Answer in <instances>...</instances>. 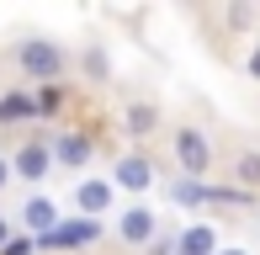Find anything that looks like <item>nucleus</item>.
I'll return each mask as SVG.
<instances>
[{"instance_id": "obj_19", "label": "nucleus", "mask_w": 260, "mask_h": 255, "mask_svg": "<svg viewBox=\"0 0 260 255\" xmlns=\"http://www.w3.org/2000/svg\"><path fill=\"white\" fill-rule=\"evenodd\" d=\"M6 181H11V160L0 154V192H6Z\"/></svg>"}, {"instance_id": "obj_15", "label": "nucleus", "mask_w": 260, "mask_h": 255, "mask_svg": "<svg viewBox=\"0 0 260 255\" xmlns=\"http://www.w3.org/2000/svg\"><path fill=\"white\" fill-rule=\"evenodd\" d=\"M58 101H64V90H58V85H43L32 107H38V112H58Z\"/></svg>"}, {"instance_id": "obj_6", "label": "nucleus", "mask_w": 260, "mask_h": 255, "mask_svg": "<svg viewBox=\"0 0 260 255\" xmlns=\"http://www.w3.org/2000/svg\"><path fill=\"white\" fill-rule=\"evenodd\" d=\"M154 229H159V218H154V207H144V202H133L122 218H117V234H122L127 245H149Z\"/></svg>"}, {"instance_id": "obj_12", "label": "nucleus", "mask_w": 260, "mask_h": 255, "mask_svg": "<svg viewBox=\"0 0 260 255\" xmlns=\"http://www.w3.org/2000/svg\"><path fill=\"white\" fill-rule=\"evenodd\" d=\"M234 181H239V192H260V154H239L234 160Z\"/></svg>"}, {"instance_id": "obj_9", "label": "nucleus", "mask_w": 260, "mask_h": 255, "mask_svg": "<svg viewBox=\"0 0 260 255\" xmlns=\"http://www.w3.org/2000/svg\"><path fill=\"white\" fill-rule=\"evenodd\" d=\"M175 255H218V229L212 224H186L175 234Z\"/></svg>"}, {"instance_id": "obj_18", "label": "nucleus", "mask_w": 260, "mask_h": 255, "mask_svg": "<svg viewBox=\"0 0 260 255\" xmlns=\"http://www.w3.org/2000/svg\"><path fill=\"white\" fill-rule=\"evenodd\" d=\"M244 69H250V80H260V43L250 48V59H244Z\"/></svg>"}, {"instance_id": "obj_16", "label": "nucleus", "mask_w": 260, "mask_h": 255, "mask_svg": "<svg viewBox=\"0 0 260 255\" xmlns=\"http://www.w3.org/2000/svg\"><path fill=\"white\" fill-rule=\"evenodd\" d=\"M0 255H38V245H32V239H16V234H11V239H6V250H0Z\"/></svg>"}, {"instance_id": "obj_11", "label": "nucleus", "mask_w": 260, "mask_h": 255, "mask_svg": "<svg viewBox=\"0 0 260 255\" xmlns=\"http://www.w3.org/2000/svg\"><path fill=\"white\" fill-rule=\"evenodd\" d=\"M48 154H53V165H85V160H90V138L85 133H58L53 138V144H48Z\"/></svg>"}, {"instance_id": "obj_14", "label": "nucleus", "mask_w": 260, "mask_h": 255, "mask_svg": "<svg viewBox=\"0 0 260 255\" xmlns=\"http://www.w3.org/2000/svg\"><path fill=\"white\" fill-rule=\"evenodd\" d=\"M170 202L175 207H202L207 202V186H202V181H175V186H170Z\"/></svg>"}, {"instance_id": "obj_21", "label": "nucleus", "mask_w": 260, "mask_h": 255, "mask_svg": "<svg viewBox=\"0 0 260 255\" xmlns=\"http://www.w3.org/2000/svg\"><path fill=\"white\" fill-rule=\"evenodd\" d=\"M218 255H250V250H218Z\"/></svg>"}, {"instance_id": "obj_17", "label": "nucleus", "mask_w": 260, "mask_h": 255, "mask_svg": "<svg viewBox=\"0 0 260 255\" xmlns=\"http://www.w3.org/2000/svg\"><path fill=\"white\" fill-rule=\"evenodd\" d=\"M250 16H255L250 6H229V21H234V27H244V21H250Z\"/></svg>"}, {"instance_id": "obj_13", "label": "nucleus", "mask_w": 260, "mask_h": 255, "mask_svg": "<svg viewBox=\"0 0 260 255\" xmlns=\"http://www.w3.org/2000/svg\"><path fill=\"white\" fill-rule=\"evenodd\" d=\"M32 112H38V107H32L27 90H11V96H0V117H6V122H21V117H32Z\"/></svg>"}, {"instance_id": "obj_10", "label": "nucleus", "mask_w": 260, "mask_h": 255, "mask_svg": "<svg viewBox=\"0 0 260 255\" xmlns=\"http://www.w3.org/2000/svg\"><path fill=\"white\" fill-rule=\"evenodd\" d=\"M21 224H27L38 239L53 234V229H58V202H53V197H32V202L21 207Z\"/></svg>"}, {"instance_id": "obj_2", "label": "nucleus", "mask_w": 260, "mask_h": 255, "mask_svg": "<svg viewBox=\"0 0 260 255\" xmlns=\"http://www.w3.org/2000/svg\"><path fill=\"white\" fill-rule=\"evenodd\" d=\"M175 170H181V181H202L212 170V144L202 128H191V122L175 128Z\"/></svg>"}, {"instance_id": "obj_1", "label": "nucleus", "mask_w": 260, "mask_h": 255, "mask_svg": "<svg viewBox=\"0 0 260 255\" xmlns=\"http://www.w3.org/2000/svg\"><path fill=\"white\" fill-rule=\"evenodd\" d=\"M16 64H21V75L27 80H38V85H58V75H64V48L58 43H48V38H27L16 48Z\"/></svg>"}, {"instance_id": "obj_20", "label": "nucleus", "mask_w": 260, "mask_h": 255, "mask_svg": "<svg viewBox=\"0 0 260 255\" xmlns=\"http://www.w3.org/2000/svg\"><path fill=\"white\" fill-rule=\"evenodd\" d=\"M6 239H11V224H6V213H0V250H6Z\"/></svg>"}, {"instance_id": "obj_4", "label": "nucleus", "mask_w": 260, "mask_h": 255, "mask_svg": "<svg viewBox=\"0 0 260 255\" xmlns=\"http://www.w3.org/2000/svg\"><path fill=\"white\" fill-rule=\"evenodd\" d=\"M117 186L133 192V197L154 186V165H149V154H122V160H117V165H112V192Z\"/></svg>"}, {"instance_id": "obj_7", "label": "nucleus", "mask_w": 260, "mask_h": 255, "mask_svg": "<svg viewBox=\"0 0 260 255\" xmlns=\"http://www.w3.org/2000/svg\"><path fill=\"white\" fill-rule=\"evenodd\" d=\"M159 122H165V112L154 107V101H133V107L122 112V133L127 138H154Z\"/></svg>"}, {"instance_id": "obj_5", "label": "nucleus", "mask_w": 260, "mask_h": 255, "mask_svg": "<svg viewBox=\"0 0 260 255\" xmlns=\"http://www.w3.org/2000/svg\"><path fill=\"white\" fill-rule=\"evenodd\" d=\"M48 170H53V154H48V144H38V138L11 154V176H21V181H43Z\"/></svg>"}, {"instance_id": "obj_3", "label": "nucleus", "mask_w": 260, "mask_h": 255, "mask_svg": "<svg viewBox=\"0 0 260 255\" xmlns=\"http://www.w3.org/2000/svg\"><path fill=\"white\" fill-rule=\"evenodd\" d=\"M101 239V218H75V224H58L53 234H43V239H32L43 255L48 250H75V245H96Z\"/></svg>"}, {"instance_id": "obj_8", "label": "nucleus", "mask_w": 260, "mask_h": 255, "mask_svg": "<svg viewBox=\"0 0 260 255\" xmlns=\"http://www.w3.org/2000/svg\"><path fill=\"white\" fill-rule=\"evenodd\" d=\"M75 202H80V213L85 218H96V213H112V181H101V176H85L75 186Z\"/></svg>"}]
</instances>
